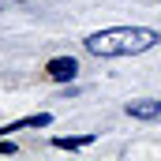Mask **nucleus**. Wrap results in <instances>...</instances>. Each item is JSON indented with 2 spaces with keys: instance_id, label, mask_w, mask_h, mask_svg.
I'll return each mask as SVG.
<instances>
[{
  "instance_id": "f257e3e1",
  "label": "nucleus",
  "mask_w": 161,
  "mask_h": 161,
  "mask_svg": "<svg viewBox=\"0 0 161 161\" xmlns=\"http://www.w3.org/2000/svg\"><path fill=\"white\" fill-rule=\"evenodd\" d=\"M154 45H161V34L150 26H109V30H97L86 38V53L116 60V56H139Z\"/></svg>"
},
{
  "instance_id": "f03ea898",
  "label": "nucleus",
  "mask_w": 161,
  "mask_h": 161,
  "mask_svg": "<svg viewBox=\"0 0 161 161\" xmlns=\"http://www.w3.org/2000/svg\"><path fill=\"white\" fill-rule=\"evenodd\" d=\"M127 116H131V120H146V124H154V120H161V101H154V97L127 101Z\"/></svg>"
},
{
  "instance_id": "7ed1b4c3",
  "label": "nucleus",
  "mask_w": 161,
  "mask_h": 161,
  "mask_svg": "<svg viewBox=\"0 0 161 161\" xmlns=\"http://www.w3.org/2000/svg\"><path fill=\"white\" fill-rule=\"evenodd\" d=\"M45 71H49V79H56V82H71L75 71H79V64H75L71 56H53Z\"/></svg>"
},
{
  "instance_id": "20e7f679",
  "label": "nucleus",
  "mask_w": 161,
  "mask_h": 161,
  "mask_svg": "<svg viewBox=\"0 0 161 161\" xmlns=\"http://www.w3.org/2000/svg\"><path fill=\"white\" fill-rule=\"evenodd\" d=\"M53 124V116L49 113H34V116H23V120H11L0 127V135H11V131H23V127H49Z\"/></svg>"
},
{
  "instance_id": "39448f33",
  "label": "nucleus",
  "mask_w": 161,
  "mask_h": 161,
  "mask_svg": "<svg viewBox=\"0 0 161 161\" xmlns=\"http://www.w3.org/2000/svg\"><path fill=\"white\" fill-rule=\"evenodd\" d=\"M90 142H94V135H79V139H53L56 150H82V146H90Z\"/></svg>"
},
{
  "instance_id": "423d86ee",
  "label": "nucleus",
  "mask_w": 161,
  "mask_h": 161,
  "mask_svg": "<svg viewBox=\"0 0 161 161\" xmlns=\"http://www.w3.org/2000/svg\"><path fill=\"white\" fill-rule=\"evenodd\" d=\"M0 154H15V142H4L0 139Z\"/></svg>"
}]
</instances>
